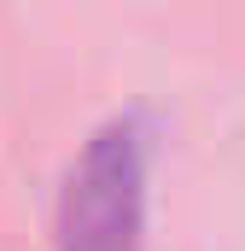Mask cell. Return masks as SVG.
Segmentation results:
<instances>
[{
    "label": "cell",
    "mask_w": 245,
    "mask_h": 251,
    "mask_svg": "<svg viewBox=\"0 0 245 251\" xmlns=\"http://www.w3.org/2000/svg\"><path fill=\"white\" fill-rule=\"evenodd\" d=\"M146 152L152 128L140 111H117L82 140L59 187V251H140Z\"/></svg>",
    "instance_id": "obj_1"
}]
</instances>
